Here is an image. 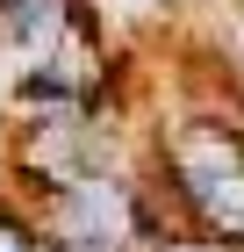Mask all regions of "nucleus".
I'll use <instances>...</instances> for the list:
<instances>
[{
	"mask_svg": "<svg viewBox=\"0 0 244 252\" xmlns=\"http://www.w3.org/2000/svg\"><path fill=\"white\" fill-rule=\"evenodd\" d=\"M158 188L180 223L244 245V116L187 108L158 137Z\"/></svg>",
	"mask_w": 244,
	"mask_h": 252,
	"instance_id": "f257e3e1",
	"label": "nucleus"
},
{
	"mask_svg": "<svg viewBox=\"0 0 244 252\" xmlns=\"http://www.w3.org/2000/svg\"><path fill=\"white\" fill-rule=\"evenodd\" d=\"M0 252H51V231H43L36 202H0Z\"/></svg>",
	"mask_w": 244,
	"mask_h": 252,
	"instance_id": "f03ea898",
	"label": "nucleus"
},
{
	"mask_svg": "<svg viewBox=\"0 0 244 252\" xmlns=\"http://www.w3.org/2000/svg\"><path fill=\"white\" fill-rule=\"evenodd\" d=\"M144 252H244V245H230V238L201 231V223H158Z\"/></svg>",
	"mask_w": 244,
	"mask_h": 252,
	"instance_id": "7ed1b4c3",
	"label": "nucleus"
}]
</instances>
